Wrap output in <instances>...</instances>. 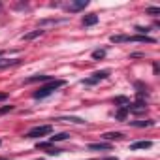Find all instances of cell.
Segmentation results:
<instances>
[{
	"instance_id": "cell-14",
	"label": "cell",
	"mask_w": 160,
	"mask_h": 160,
	"mask_svg": "<svg viewBox=\"0 0 160 160\" xmlns=\"http://www.w3.org/2000/svg\"><path fill=\"white\" fill-rule=\"evenodd\" d=\"M132 126H139V128H145V126H152L154 121H132L130 122Z\"/></svg>"
},
{
	"instance_id": "cell-21",
	"label": "cell",
	"mask_w": 160,
	"mask_h": 160,
	"mask_svg": "<svg viewBox=\"0 0 160 160\" xmlns=\"http://www.w3.org/2000/svg\"><path fill=\"white\" fill-rule=\"evenodd\" d=\"M145 13L147 15H160V8H147Z\"/></svg>"
},
{
	"instance_id": "cell-25",
	"label": "cell",
	"mask_w": 160,
	"mask_h": 160,
	"mask_svg": "<svg viewBox=\"0 0 160 160\" xmlns=\"http://www.w3.org/2000/svg\"><path fill=\"white\" fill-rule=\"evenodd\" d=\"M0 160H8V158H4V156H0Z\"/></svg>"
},
{
	"instance_id": "cell-1",
	"label": "cell",
	"mask_w": 160,
	"mask_h": 160,
	"mask_svg": "<svg viewBox=\"0 0 160 160\" xmlns=\"http://www.w3.org/2000/svg\"><path fill=\"white\" fill-rule=\"evenodd\" d=\"M64 85V81L62 79H51V81L47 83V85H43V87H40L32 96L36 98V100H40V98H45V96H49V94H53L57 89H60Z\"/></svg>"
},
{
	"instance_id": "cell-11",
	"label": "cell",
	"mask_w": 160,
	"mask_h": 160,
	"mask_svg": "<svg viewBox=\"0 0 160 160\" xmlns=\"http://www.w3.org/2000/svg\"><path fill=\"white\" fill-rule=\"evenodd\" d=\"M89 149H91V151H109L111 145H109V143H91Z\"/></svg>"
},
{
	"instance_id": "cell-23",
	"label": "cell",
	"mask_w": 160,
	"mask_h": 160,
	"mask_svg": "<svg viewBox=\"0 0 160 160\" xmlns=\"http://www.w3.org/2000/svg\"><path fill=\"white\" fill-rule=\"evenodd\" d=\"M115 104H130V102H128V98H124V96H119V98H115Z\"/></svg>"
},
{
	"instance_id": "cell-20",
	"label": "cell",
	"mask_w": 160,
	"mask_h": 160,
	"mask_svg": "<svg viewBox=\"0 0 160 160\" xmlns=\"http://www.w3.org/2000/svg\"><path fill=\"white\" fill-rule=\"evenodd\" d=\"M104 57H106V51H104V49H96V51L92 53V58H94V60H98V58H104Z\"/></svg>"
},
{
	"instance_id": "cell-26",
	"label": "cell",
	"mask_w": 160,
	"mask_h": 160,
	"mask_svg": "<svg viewBox=\"0 0 160 160\" xmlns=\"http://www.w3.org/2000/svg\"><path fill=\"white\" fill-rule=\"evenodd\" d=\"M0 55H2V51H0Z\"/></svg>"
},
{
	"instance_id": "cell-12",
	"label": "cell",
	"mask_w": 160,
	"mask_h": 160,
	"mask_svg": "<svg viewBox=\"0 0 160 160\" xmlns=\"http://www.w3.org/2000/svg\"><path fill=\"white\" fill-rule=\"evenodd\" d=\"M38 81H51V75H32L27 79V83H38Z\"/></svg>"
},
{
	"instance_id": "cell-7",
	"label": "cell",
	"mask_w": 160,
	"mask_h": 160,
	"mask_svg": "<svg viewBox=\"0 0 160 160\" xmlns=\"http://www.w3.org/2000/svg\"><path fill=\"white\" fill-rule=\"evenodd\" d=\"M96 23H98V15H96V13H89V15L83 17V25H85V27H92V25H96Z\"/></svg>"
},
{
	"instance_id": "cell-9",
	"label": "cell",
	"mask_w": 160,
	"mask_h": 160,
	"mask_svg": "<svg viewBox=\"0 0 160 160\" xmlns=\"http://www.w3.org/2000/svg\"><path fill=\"white\" fill-rule=\"evenodd\" d=\"M128 42H147V43H154L152 38H149V36H141V34H138V36H128Z\"/></svg>"
},
{
	"instance_id": "cell-15",
	"label": "cell",
	"mask_w": 160,
	"mask_h": 160,
	"mask_svg": "<svg viewBox=\"0 0 160 160\" xmlns=\"http://www.w3.org/2000/svg\"><path fill=\"white\" fill-rule=\"evenodd\" d=\"M42 34H43V30H34V32L25 34V36H23V40H25V42H28V40H34V38H38V36H42Z\"/></svg>"
},
{
	"instance_id": "cell-22",
	"label": "cell",
	"mask_w": 160,
	"mask_h": 160,
	"mask_svg": "<svg viewBox=\"0 0 160 160\" xmlns=\"http://www.w3.org/2000/svg\"><path fill=\"white\" fill-rule=\"evenodd\" d=\"M8 111H13V106H4V108H0V115H4Z\"/></svg>"
},
{
	"instance_id": "cell-6",
	"label": "cell",
	"mask_w": 160,
	"mask_h": 160,
	"mask_svg": "<svg viewBox=\"0 0 160 160\" xmlns=\"http://www.w3.org/2000/svg\"><path fill=\"white\" fill-rule=\"evenodd\" d=\"M126 108H128V111H132V113H141V111L147 109V104L139 100V102H136V104H128Z\"/></svg>"
},
{
	"instance_id": "cell-10",
	"label": "cell",
	"mask_w": 160,
	"mask_h": 160,
	"mask_svg": "<svg viewBox=\"0 0 160 160\" xmlns=\"http://www.w3.org/2000/svg\"><path fill=\"white\" fill-rule=\"evenodd\" d=\"M152 143L151 141H136V143H132L130 145V151H138V149H149Z\"/></svg>"
},
{
	"instance_id": "cell-19",
	"label": "cell",
	"mask_w": 160,
	"mask_h": 160,
	"mask_svg": "<svg viewBox=\"0 0 160 160\" xmlns=\"http://www.w3.org/2000/svg\"><path fill=\"white\" fill-rule=\"evenodd\" d=\"M62 139H68V134H66V132H62V134H57V136H53V138H51V143H55V141H62Z\"/></svg>"
},
{
	"instance_id": "cell-16",
	"label": "cell",
	"mask_w": 160,
	"mask_h": 160,
	"mask_svg": "<svg viewBox=\"0 0 160 160\" xmlns=\"http://www.w3.org/2000/svg\"><path fill=\"white\" fill-rule=\"evenodd\" d=\"M104 138L106 139H122V134L121 132H108V134H104Z\"/></svg>"
},
{
	"instance_id": "cell-5",
	"label": "cell",
	"mask_w": 160,
	"mask_h": 160,
	"mask_svg": "<svg viewBox=\"0 0 160 160\" xmlns=\"http://www.w3.org/2000/svg\"><path fill=\"white\" fill-rule=\"evenodd\" d=\"M62 23H66V19H42V21H40V28L57 27V25H62Z\"/></svg>"
},
{
	"instance_id": "cell-8",
	"label": "cell",
	"mask_w": 160,
	"mask_h": 160,
	"mask_svg": "<svg viewBox=\"0 0 160 160\" xmlns=\"http://www.w3.org/2000/svg\"><path fill=\"white\" fill-rule=\"evenodd\" d=\"M21 60L19 58H0V70L2 68H8V66H15V64H19Z\"/></svg>"
},
{
	"instance_id": "cell-18",
	"label": "cell",
	"mask_w": 160,
	"mask_h": 160,
	"mask_svg": "<svg viewBox=\"0 0 160 160\" xmlns=\"http://www.w3.org/2000/svg\"><path fill=\"white\" fill-rule=\"evenodd\" d=\"M126 113H128V108L124 106V108H121V109L117 111V115H115V117H117L119 121H124V119H126Z\"/></svg>"
},
{
	"instance_id": "cell-13",
	"label": "cell",
	"mask_w": 160,
	"mask_h": 160,
	"mask_svg": "<svg viewBox=\"0 0 160 160\" xmlns=\"http://www.w3.org/2000/svg\"><path fill=\"white\" fill-rule=\"evenodd\" d=\"M109 40L113 43H122V42H128V36H124V34H113Z\"/></svg>"
},
{
	"instance_id": "cell-4",
	"label": "cell",
	"mask_w": 160,
	"mask_h": 160,
	"mask_svg": "<svg viewBox=\"0 0 160 160\" xmlns=\"http://www.w3.org/2000/svg\"><path fill=\"white\" fill-rule=\"evenodd\" d=\"M87 6H89V0H75V2H70L68 10H70V12H81V10H85Z\"/></svg>"
},
{
	"instance_id": "cell-24",
	"label": "cell",
	"mask_w": 160,
	"mask_h": 160,
	"mask_svg": "<svg viewBox=\"0 0 160 160\" xmlns=\"http://www.w3.org/2000/svg\"><path fill=\"white\" fill-rule=\"evenodd\" d=\"M6 98H8V94H6V92H0V100H6Z\"/></svg>"
},
{
	"instance_id": "cell-3",
	"label": "cell",
	"mask_w": 160,
	"mask_h": 160,
	"mask_svg": "<svg viewBox=\"0 0 160 160\" xmlns=\"http://www.w3.org/2000/svg\"><path fill=\"white\" fill-rule=\"evenodd\" d=\"M108 75H109V70H102V72H96L91 79H85L83 83H85V85H94L96 81H100V79H106Z\"/></svg>"
},
{
	"instance_id": "cell-2",
	"label": "cell",
	"mask_w": 160,
	"mask_h": 160,
	"mask_svg": "<svg viewBox=\"0 0 160 160\" xmlns=\"http://www.w3.org/2000/svg\"><path fill=\"white\" fill-rule=\"evenodd\" d=\"M51 126L49 124H43V126H36L32 130L27 132V138H40V136H45V134H51Z\"/></svg>"
},
{
	"instance_id": "cell-17",
	"label": "cell",
	"mask_w": 160,
	"mask_h": 160,
	"mask_svg": "<svg viewBox=\"0 0 160 160\" xmlns=\"http://www.w3.org/2000/svg\"><path fill=\"white\" fill-rule=\"evenodd\" d=\"M58 121H68V122H75V124H83V122H85L83 119H79V117H62V119H58Z\"/></svg>"
}]
</instances>
